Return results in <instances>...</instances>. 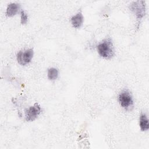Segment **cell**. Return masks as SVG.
<instances>
[{
    "label": "cell",
    "mask_w": 149,
    "mask_h": 149,
    "mask_svg": "<svg viewBox=\"0 0 149 149\" xmlns=\"http://www.w3.org/2000/svg\"><path fill=\"white\" fill-rule=\"evenodd\" d=\"M99 55L107 59H111L115 55V49L112 40L110 37L102 40L97 46Z\"/></svg>",
    "instance_id": "cell-1"
},
{
    "label": "cell",
    "mask_w": 149,
    "mask_h": 149,
    "mask_svg": "<svg viewBox=\"0 0 149 149\" xmlns=\"http://www.w3.org/2000/svg\"><path fill=\"white\" fill-rule=\"evenodd\" d=\"M118 101L120 105L126 111L131 110L134 107L132 95L128 90H123L119 94Z\"/></svg>",
    "instance_id": "cell-2"
},
{
    "label": "cell",
    "mask_w": 149,
    "mask_h": 149,
    "mask_svg": "<svg viewBox=\"0 0 149 149\" xmlns=\"http://www.w3.org/2000/svg\"><path fill=\"white\" fill-rule=\"evenodd\" d=\"M130 10L135 15L139 24L146 15V3L144 1L133 2L130 5Z\"/></svg>",
    "instance_id": "cell-3"
},
{
    "label": "cell",
    "mask_w": 149,
    "mask_h": 149,
    "mask_svg": "<svg viewBox=\"0 0 149 149\" xmlns=\"http://www.w3.org/2000/svg\"><path fill=\"white\" fill-rule=\"evenodd\" d=\"M34 55L33 48H29L24 51H20L17 54V61L20 65H26L29 63Z\"/></svg>",
    "instance_id": "cell-4"
},
{
    "label": "cell",
    "mask_w": 149,
    "mask_h": 149,
    "mask_svg": "<svg viewBox=\"0 0 149 149\" xmlns=\"http://www.w3.org/2000/svg\"><path fill=\"white\" fill-rule=\"evenodd\" d=\"M41 112V108L38 103L30 107L25 110V118L27 122L34 121Z\"/></svg>",
    "instance_id": "cell-5"
},
{
    "label": "cell",
    "mask_w": 149,
    "mask_h": 149,
    "mask_svg": "<svg viewBox=\"0 0 149 149\" xmlns=\"http://www.w3.org/2000/svg\"><path fill=\"white\" fill-rule=\"evenodd\" d=\"M83 21L84 17L81 12L77 13L76 15L73 16L70 19V22L73 27L76 29L80 28L82 26Z\"/></svg>",
    "instance_id": "cell-6"
},
{
    "label": "cell",
    "mask_w": 149,
    "mask_h": 149,
    "mask_svg": "<svg viewBox=\"0 0 149 149\" xmlns=\"http://www.w3.org/2000/svg\"><path fill=\"white\" fill-rule=\"evenodd\" d=\"M20 6L17 3H9L6 8V15L8 17H12L16 15L20 9Z\"/></svg>",
    "instance_id": "cell-7"
},
{
    "label": "cell",
    "mask_w": 149,
    "mask_h": 149,
    "mask_svg": "<svg viewBox=\"0 0 149 149\" xmlns=\"http://www.w3.org/2000/svg\"><path fill=\"white\" fill-rule=\"evenodd\" d=\"M139 126L141 131H147L149 129L148 119L145 113H141L140 116Z\"/></svg>",
    "instance_id": "cell-8"
},
{
    "label": "cell",
    "mask_w": 149,
    "mask_h": 149,
    "mask_svg": "<svg viewBox=\"0 0 149 149\" xmlns=\"http://www.w3.org/2000/svg\"><path fill=\"white\" fill-rule=\"evenodd\" d=\"M59 75V72L58 70L56 68H51L48 69V78L49 80H56Z\"/></svg>",
    "instance_id": "cell-9"
},
{
    "label": "cell",
    "mask_w": 149,
    "mask_h": 149,
    "mask_svg": "<svg viewBox=\"0 0 149 149\" xmlns=\"http://www.w3.org/2000/svg\"><path fill=\"white\" fill-rule=\"evenodd\" d=\"M20 22L22 24H26L28 22V16L27 13L24 10H21L20 12Z\"/></svg>",
    "instance_id": "cell-10"
}]
</instances>
